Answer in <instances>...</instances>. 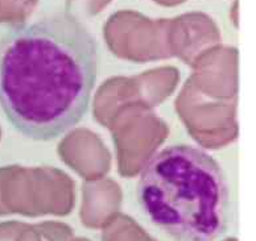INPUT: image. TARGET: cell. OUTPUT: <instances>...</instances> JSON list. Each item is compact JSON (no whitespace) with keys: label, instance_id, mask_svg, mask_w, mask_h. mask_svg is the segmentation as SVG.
Segmentation results:
<instances>
[{"label":"cell","instance_id":"7a4b0ae2","mask_svg":"<svg viewBox=\"0 0 256 241\" xmlns=\"http://www.w3.org/2000/svg\"><path fill=\"white\" fill-rule=\"evenodd\" d=\"M138 199L150 222L177 241H212L227 227L226 173L194 146H168L152 156L140 174Z\"/></svg>","mask_w":256,"mask_h":241},{"label":"cell","instance_id":"6da1fadb","mask_svg":"<svg viewBox=\"0 0 256 241\" xmlns=\"http://www.w3.org/2000/svg\"><path fill=\"white\" fill-rule=\"evenodd\" d=\"M96 73V38L73 15L22 24L0 41V107L22 135L52 141L84 117Z\"/></svg>","mask_w":256,"mask_h":241}]
</instances>
